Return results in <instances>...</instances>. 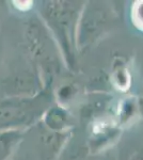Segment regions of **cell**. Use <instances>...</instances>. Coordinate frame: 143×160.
Here are the masks:
<instances>
[{
    "label": "cell",
    "instance_id": "cell-1",
    "mask_svg": "<svg viewBox=\"0 0 143 160\" xmlns=\"http://www.w3.org/2000/svg\"><path fill=\"white\" fill-rule=\"evenodd\" d=\"M84 6L80 1H46L40 9V18L58 45L64 63L72 69L76 64L77 30Z\"/></svg>",
    "mask_w": 143,
    "mask_h": 160
},
{
    "label": "cell",
    "instance_id": "cell-2",
    "mask_svg": "<svg viewBox=\"0 0 143 160\" xmlns=\"http://www.w3.org/2000/svg\"><path fill=\"white\" fill-rule=\"evenodd\" d=\"M25 38L33 62L40 68L43 81L47 83L58 74L61 66L60 60H63L58 45L43 20L38 16L31 17L26 22Z\"/></svg>",
    "mask_w": 143,
    "mask_h": 160
},
{
    "label": "cell",
    "instance_id": "cell-3",
    "mask_svg": "<svg viewBox=\"0 0 143 160\" xmlns=\"http://www.w3.org/2000/svg\"><path fill=\"white\" fill-rule=\"evenodd\" d=\"M51 106L46 92L31 97L8 96L0 99V131L25 130L43 118Z\"/></svg>",
    "mask_w": 143,
    "mask_h": 160
},
{
    "label": "cell",
    "instance_id": "cell-4",
    "mask_svg": "<svg viewBox=\"0 0 143 160\" xmlns=\"http://www.w3.org/2000/svg\"><path fill=\"white\" fill-rule=\"evenodd\" d=\"M116 22V14L107 4L88 2L84 6L77 30V48L84 49L109 31Z\"/></svg>",
    "mask_w": 143,
    "mask_h": 160
},
{
    "label": "cell",
    "instance_id": "cell-5",
    "mask_svg": "<svg viewBox=\"0 0 143 160\" xmlns=\"http://www.w3.org/2000/svg\"><path fill=\"white\" fill-rule=\"evenodd\" d=\"M40 73L34 69H26L8 76L0 83L2 91L8 96L31 97L43 91V81Z\"/></svg>",
    "mask_w": 143,
    "mask_h": 160
},
{
    "label": "cell",
    "instance_id": "cell-6",
    "mask_svg": "<svg viewBox=\"0 0 143 160\" xmlns=\"http://www.w3.org/2000/svg\"><path fill=\"white\" fill-rule=\"evenodd\" d=\"M43 123L46 129L54 132H69L73 125L69 113L61 106H50L44 113Z\"/></svg>",
    "mask_w": 143,
    "mask_h": 160
},
{
    "label": "cell",
    "instance_id": "cell-7",
    "mask_svg": "<svg viewBox=\"0 0 143 160\" xmlns=\"http://www.w3.org/2000/svg\"><path fill=\"white\" fill-rule=\"evenodd\" d=\"M25 130L0 131V160H10L23 140Z\"/></svg>",
    "mask_w": 143,
    "mask_h": 160
},
{
    "label": "cell",
    "instance_id": "cell-8",
    "mask_svg": "<svg viewBox=\"0 0 143 160\" xmlns=\"http://www.w3.org/2000/svg\"><path fill=\"white\" fill-rule=\"evenodd\" d=\"M132 19L136 27L143 31V1L135 4L132 10Z\"/></svg>",
    "mask_w": 143,
    "mask_h": 160
},
{
    "label": "cell",
    "instance_id": "cell-9",
    "mask_svg": "<svg viewBox=\"0 0 143 160\" xmlns=\"http://www.w3.org/2000/svg\"><path fill=\"white\" fill-rule=\"evenodd\" d=\"M73 92H74V89L72 86H69V84L63 86L59 91V98H61V100L69 99V97H72Z\"/></svg>",
    "mask_w": 143,
    "mask_h": 160
},
{
    "label": "cell",
    "instance_id": "cell-10",
    "mask_svg": "<svg viewBox=\"0 0 143 160\" xmlns=\"http://www.w3.org/2000/svg\"><path fill=\"white\" fill-rule=\"evenodd\" d=\"M127 160H143V153L142 152H135Z\"/></svg>",
    "mask_w": 143,
    "mask_h": 160
},
{
    "label": "cell",
    "instance_id": "cell-11",
    "mask_svg": "<svg viewBox=\"0 0 143 160\" xmlns=\"http://www.w3.org/2000/svg\"><path fill=\"white\" fill-rule=\"evenodd\" d=\"M100 160H116V158L114 157L113 154H111V155H107V156H105L104 158H100Z\"/></svg>",
    "mask_w": 143,
    "mask_h": 160
}]
</instances>
